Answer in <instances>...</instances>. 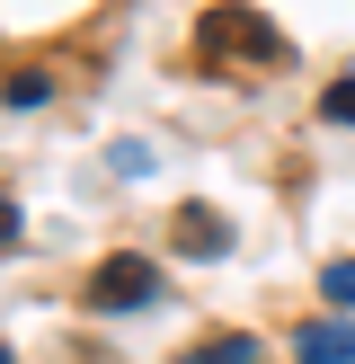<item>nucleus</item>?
I'll return each mask as SVG.
<instances>
[{"label":"nucleus","instance_id":"f03ea898","mask_svg":"<svg viewBox=\"0 0 355 364\" xmlns=\"http://www.w3.org/2000/svg\"><path fill=\"white\" fill-rule=\"evenodd\" d=\"M151 294H160V267H151V258H106L98 284H89V302H98V311H142Z\"/></svg>","mask_w":355,"mask_h":364},{"label":"nucleus","instance_id":"39448f33","mask_svg":"<svg viewBox=\"0 0 355 364\" xmlns=\"http://www.w3.org/2000/svg\"><path fill=\"white\" fill-rule=\"evenodd\" d=\"M178 364H258V338H213V347H195Z\"/></svg>","mask_w":355,"mask_h":364},{"label":"nucleus","instance_id":"f257e3e1","mask_svg":"<svg viewBox=\"0 0 355 364\" xmlns=\"http://www.w3.org/2000/svg\"><path fill=\"white\" fill-rule=\"evenodd\" d=\"M195 45H204L213 63H266V71H275V63H293V53H284V36L266 27L258 9H240V0H222V9H204V18H195Z\"/></svg>","mask_w":355,"mask_h":364},{"label":"nucleus","instance_id":"1a4fd4ad","mask_svg":"<svg viewBox=\"0 0 355 364\" xmlns=\"http://www.w3.org/2000/svg\"><path fill=\"white\" fill-rule=\"evenodd\" d=\"M18 240V205H0V249H9Z\"/></svg>","mask_w":355,"mask_h":364},{"label":"nucleus","instance_id":"20e7f679","mask_svg":"<svg viewBox=\"0 0 355 364\" xmlns=\"http://www.w3.org/2000/svg\"><path fill=\"white\" fill-rule=\"evenodd\" d=\"M178 249H187V258H222V249H231V223L213 205H178Z\"/></svg>","mask_w":355,"mask_h":364},{"label":"nucleus","instance_id":"7ed1b4c3","mask_svg":"<svg viewBox=\"0 0 355 364\" xmlns=\"http://www.w3.org/2000/svg\"><path fill=\"white\" fill-rule=\"evenodd\" d=\"M293 355L302 364H355V320H302V329H293Z\"/></svg>","mask_w":355,"mask_h":364},{"label":"nucleus","instance_id":"6e6552de","mask_svg":"<svg viewBox=\"0 0 355 364\" xmlns=\"http://www.w3.org/2000/svg\"><path fill=\"white\" fill-rule=\"evenodd\" d=\"M329 124H355V80H337V89H329Z\"/></svg>","mask_w":355,"mask_h":364},{"label":"nucleus","instance_id":"9d476101","mask_svg":"<svg viewBox=\"0 0 355 364\" xmlns=\"http://www.w3.org/2000/svg\"><path fill=\"white\" fill-rule=\"evenodd\" d=\"M0 364H9V347H0Z\"/></svg>","mask_w":355,"mask_h":364},{"label":"nucleus","instance_id":"423d86ee","mask_svg":"<svg viewBox=\"0 0 355 364\" xmlns=\"http://www.w3.org/2000/svg\"><path fill=\"white\" fill-rule=\"evenodd\" d=\"M320 284H329V302H346V311H355V258H337V267H320Z\"/></svg>","mask_w":355,"mask_h":364},{"label":"nucleus","instance_id":"0eeeda50","mask_svg":"<svg viewBox=\"0 0 355 364\" xmlns=\"http://www.w3.org/2000/svg\"><path fill=\"white\" fill-rule=\"evenodd\" d=\"M45 98H53L45 71H18V80H9V107H45Z\"/></svg>","mask_w":355,"mask_h":364}]
</instances>
